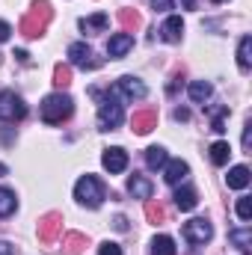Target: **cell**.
Here are the masks:
<instances>
[{
  "label": "cell",
  "mask_w": 252,
  "mask_h": 255,
  "mask_svg": "<svg viewBox=\"0 0 252 255\" xmlns=\"http://www.w3.org/2000/svg\"><path fill=\"white\" fill-rule=\"evenodd\" d=\"M51 18H54L51 3H48V0H36V3L30 6V12L21 18L18 30H21V36H27V39H39V36H45Z\"/></svg>",
  "instance_id": "cell-1"
},
{
  "label": "cell",
  "mask_w": 252,
  "mask_h": 255,
  "mask_svg": "<svg viewBox=\"0 0 252 255\" xmlns=\"http://www.w3.org/2000/svg\"><path fill=\"white\" fill-rule=\"evenodd\" d=\"M71 110H74V101L63 95V92H54V95H48L45 101H42V119L48 122V125H60L65 122L68 116H71Z\"/></svg>",
  "instance_id": "cell-2"
},
{
  "label": "cell",
  "mask_w": 252,
  "mask_h": 255,
  "mask_svg": "<svg viewBox=\"0 0 252 255\" xmlns=\"http://www.w3.org/2000/svg\"><path fill=\"white\" fill-rule=\"evenodd\" d=\"M74 199L86 208H98L104 202V184L95 178V175H83L77 184H74Z\"/></svg>",
  "instance_id": "cell-3"
},
{
  "label": "cell",
  "mask_w": 252,
  "mask_h": 255,
  "mask_svg": "<svg viewBox=\"0 0 252 255\" xmlns=\"http://www.w3.org/2000/svg\"><path fill=\"white\" fill-rule=\"evenodd\" d=\"M122 119H125L122 104L116 101V92H110V95L101 101V107H98V128H101V130H113V128L122 125Z\"/></svg>",
  "instance_id": "cell-4"
},
{
  "label": "cell",
  "mask_w": 252,
  "mask_h": 255,
  "mask_svg": "<svg viewBox=\"0 0 252 255\" xmlns=\"http://www.w3.org/2000/svg\"><path fill=\"white\" fill-rule=\"evenodd\" d=\"M27 116V104L15 92H0V122H18Z\"/></svg>",
  "instance_id": "cell-5"
},
{
  "label": "cell",
  "mask_w": 252,
  "mask_h": 255,
  "mask_svg": "<svg viewBox=\"0 0 252 255\" xmlns=\"http://www.w3.org/2000/svg\"><path fill=\"white\" fill-rule=\"evenodd\" d=\"M60 235H63V214H60V211L45 214V217L39 220V241H42L45 247H51Z\"/></svg>",
  "instance_id": "cell-6"
},
{
  "label": "cell",
  "mask_w": 252,
  "mask_h": 255,
  "mask_svg": "<svg viewBox=\"0 0 252 255\" xmlns=\"http://www.w3.org/2000/svg\"><path fill=\"white\" fill-rule=\"evenodd\" d=\"M184 238L190 244H208L214 238V226L208 220H190V223H184Z\"/></svg>",
  "instance_id": "cell-7"
},
{
  "label": "cell",
  "mask_w": 252,
  "mask_h": 255,
  "mask_svg": "<svg viewBox=\"0 0 252 255\" xmlns=\"http://www.w3.org/2000/svg\"><path fill=\"white\" fill-rule=\"evenodd\" d=\"M101 163H104V169L107 172H125L127 169V151L125 148H119V145H113V148H104V154H101Z\"/></svg>",
  "instance_id": "cell-8"
},
{
  "label": "cell",
  "mask_w": 252,
  "mask_h": 255,
  "mask_svg": "<svg viewBox=\"0 0 252 255\" xmlns=\"http://www.w3.org/2000/svg\"><path fill=\"white\" fill-rule=\"evenodd\" d=\"M113 92H122L125 98H145V83L139 80V77H130V74H125V77H119L116 80V89Z\"/></svg>",
  "instance_id": "cell-9"
},
{
  "label": "cell",
  "mask_w": 252,
  "mask_h": 255,
  "mask_svg": "<svg viewBox=\"0 0 252 255\" xmlns=\"http://www.w3.org/2000/svg\"><path fill=\"white\" fill-rule=\"evenodd\" d=\"M68 57H71V65H80L83 71L98 65L95 60H92V48H89L86 42H74V45L68 48Z\"/></svg>",
  "instance_id": "cell-10"
},
{
  "label": "cell",
  "mask_w": 252,
  "mask_h": 255,
  "mask_svg": "<svg viewBox=\"0 0 252 255\" xmlns=\"http://www.w3.org/2000/svg\"><path fill=\"white\" fill-rule=\"evenodd\" d=\"M130 128H133V133H151L157 128V113L154 110H136L130 116Z\"/></svg>",
  "instance_id": "cell-11"
},
{
  "label": "cell",
  "mask_w": 252,
  "mask_h": 255,
  "mask_svg": "<svg viewBox=\"0 0 252 255\" xmlns=\"http://www.w3.org/2000/svg\"><path fill=\"white\" fill-rule=\"evenodd\" d=\"M154 33H160V36H163V42L175 45V42H181V33H184V21H181L178 15H172V18H166V24H163L160 30H154Z\"/></svg>",
  "instance_id": "cell-12"
},
{
  "label": "cell",
  "mask_w": 252,
  "mask_h": 255,
  "mask_svg": "<svg viewBox=\"0 0 252 255\" xmlns=\"http://www.w3.org/2000/svg\"><path fill=\"white\" fill-rule=\"evenodd\" d=\"M130 48H133V36H130V33H116V36H113V39L107 42V54H110L113 60L125 57Z\"/></svg>",
  "instance_id": "cell-13"
},
{
  "label": "cell",
  "mask_w": 252,
  "mask_h": 255,
  "mask_svg": "<svg viewBox=\"0 0 252 255\" xmlns=\"http://www.w3.org/2000/svg\"><path fill=\"white\" fill-rule=\"evenodd\" d=\"M190 166L184 160H166L163 163V178H166V184H181L184 178H187Z\"/></svg>",
  "instance_id": "cell-14"
},
{
  "label": "cell",
  "mask_w": 252,
  "mask_h": 255,
  "mask_svg": "<svg viewBox=\"0 0 252 255\" xmlns=\"http://www.w3.org/2000/svg\"><path fill=\"white\" fill-rule=\"evenodd\" d=\"M250 166H235L229 175H226V181H229V187L232 190H244V187H250Z\"/></svg>",
  "instance_id": "cell-15"
},
{
  "label": "cell",
  "mask_w": 252,
  "mask_h": 255,
  "mask_svg": "<svg viewBox=\"0 0 252 255\" xmlns=\"http://www.w3.org/2000/svg\"><path fill=\"white\" fill-rule=\"evenodd\" d=\"M127 190L133 193L136 199H151L154 187H151V181H148V178H142V175H130V181H127Z\"/></svg>",
  "instance_id": "cell-16"
},
{
  "label": "cell",
  "mask_w": 252,
  "mask_h": 255,
  "mask_svg": "<svg viewBox=\"0 0 252 255\" xmlns=\"http://www.w3.org/2000/svg\"><path fill=\"white\" fill-rule=\"evenodd\" d=\"M187 92H190V101H196V104H205V101L211 98V92H214V89H211V83H208V80H193Z\"/></svg>",
  "instance_id": "cell-17"
},
{
  "label": "cell",
  "mask_w": 252,
  "mask_h": 255,
  "mask_svg": "<svg viewBox=\"0 0 252 255\" xmlns=\"http://www.w3.org/2000/svg\"><path fill=\"white\" fill-rule=\"evenodd\" d=\"M83 247H86V235H80V232H68L63 238V250L68 255H80Z\"/></svg>",
  "instance_id": "cell-18"
},
{
  "label": "cell",
  "mask_w": 252,
  "mask_h": 255,
  "mask_svg": "<svg viewBox=\"0 0 252 255\" xmlns=\"http://www.w3.org/2000/svg\"><path fill=\"white\" fill-rule=\"evenodd\" d=\"M238 65H241V71H250V65H252V36H244L241 45H238Z\"/></svg>",
  "instance_id": "cell-19"
},
{
  "label": "cell",
  "mask_w": 252,
  "mask_h": 255,
  "mask_svg": "<svg viewBox=\"0 0 252 255\" xmlns=\"http://www.w3.org/2000/svg\"><path fill=\"white\" fill-rule=\"evenodd\" d=\"M229 154H232V145H229L226 139H217V142L211 145V160H214L217 166H226V163H229Z\"/></svg>",
  "instance_id": "cell-20"
},
{
  "label": "cell",
  "mask_w": 252,
  "mask_h": 255,
  "mask_svg": "<svg viewBox=\"0 0 252 255\" xmlns=\"http://www.w3.org/2000/svg\"><path fill=\"white\" fill-rule=\"evenodd\" d=\"M145 163H148V169H163V163H166V148H163V145L145 148Z\"/></svg>",
  "instance_id": "cell-21"
},
{
  "label": "cell",
  "mask_w": 252,
  "mask_h": 255,
  "mask_svg": "<svg viewBox=\"0 0 252 255\" xmlns=\"http://www.w3.org/2000/svg\"><path fill=\"white\" fill-rule=\"evenodd\" d=\"M151 255H175V241L172 238H166V235H157L154 241H151Z\"/></svg>",
  "instance_id": "cell-22"
},
{
  "label": "cell",
  "mask_w": 252,
  "mask_h": 255,
  "mask_svg": "<svg viewBox=\"0 0 252 255\" xmlns=\"http://www.w3.org/2000/svg\"><path fill=\"white\" fill-rule=\"evenodd\" d=\"M196 193L190 190V187H178L175 190V205H178V211H193L196 208Z\"/></svg>",
  "instance_id": "cell-23"
},
{
  "label": "cell",
  "mask_w": 252,
  "mask_h": 255,
  "mask_svg": "<svg viewBox=\"0 0 252 255\" xmlns=\"http://www.w3.org/2000/svg\"><path fill=\"white\" fill-rule=\"evenodd\" d=\"M119 24L125 27V33H133V30L142 24V18H139L136 9H119Z\"/></svg>",
  "instance_id": "cell-24"
},
{
  "label": "cell",
  "mask_w": 252,
  "mask_h": 255,
  "mask_svg": "<svg viewBox=\"0 0 252 255\" xmlns=\"http://www.w3.org/2000/svg\"><path fill=\"white\" fill-rule=\"evenodd\" d=\"M15 208H18L15 193L6 190V187H0V217H12V214H15Z\"/></svg>",
  "instance_id": "cell-25"
},
{
  "label": "cell",
  "mask_w": 252,
  "mask_h": 255,
  "mask_svg": "<svg viewBox=\"0 0 252 255\" xmlns=\"http://www.w3.org/2000/svg\"><path fill=\"white\" fill-rule=\"evenodd\" d=\"M145 220L148 223H154V226H160L163 220H166V211L157 205V202H151V199H145Z\"/></svg>",
  "instance_id": "cell-26"
},
{
  "label": "cell",
  "mask_w": 252,
  "mask_h": 255,
  "mask_svg": "<svg viewBox=\"0 0 252 255\" xmlns=\"http://www.w3.org/2000/svg\"><path fill=\"white\" fill-rule=\"evenodd\" d=\"M68 83H71V65H54V86H57V89H65V86H68Z\"/></svg>",
  "instance_id": "cell-27"
},
{
  "label": "cell",
  "mask_w": 252,
  "mask_h": 255,
  "mask_svg": "<svg viewBox=\"0 0 252 255\" xmlns=\"http://www.w3.org/2000/svg\"><path fill=\"white\" fill-rule=\"evenodd\" d=\"M107 21H110L107 15H92V18H83V21H80V27H83V30H104V27H107Z\"/></svg>",
  "instance_id": "cell-28"
},
{
  "label": "cell",
  "mask_w": 252,
  "mask_h": 255,
  "mask_svg": "<svg viewBox=\"0 0 252 255\" xmlns=\"http://www.w3.org/2000/svg\"><path fill=\"white\" fill-rule=\"evenodd\" d=\"M226 113H229V107H217V110H214L211 130H217V133H223V130H226V122H223V119H226Z\"/></svg>",
  "instance_id": "cell-29"
},
{
  "label": "cell",
  "mask_w": 252,
  "mask_h": 255,
  "mask_svg": "<svg viewBox=\"0 0 252 255\" xmlns=\"http://www.w3.org/2000/svg\"><path fill=\"white\" fill-rule=\"evenodd\" d=\"M238 217H241L244 223L252 217V199L250 196H241V199H238Z\"/></svg>",
  "instance_id": "cell-30"
},
{
  "label": "cell",
  "mask_w": 252,
  "mask_h": 255,
  "mask_svg": "<svg viewBox=\"0 0 252 255\" xmlns=\"http://www.w3.org/2000/svg\"><path fill=\"white\" fill-rule=\"evenodd\" d=\"M229 238H232V241H235L241 250H250V244H252V235H250V232H241V229H235Z\"/></svg>",
  "instance_id": "cell-31"
},
{
  "label": "cell",
  "mask_w": 252,
  "mask_h": 255,
  "mask_svg": "<svg viewBox=\"0 0 252 255\" xmlns=\"http://www.w3.org/2000/svg\"><path fill=\"white\" fill-rule=\"evenodd\" d=\"M98 255H122V247H119V244H113V241H107V244H101V247H98Z\"/></svg>",
  "instance_id": "cell-32"
},
{
  "label": "cell",
  "mask_w": 252,
  "mask_h": 255,
  "mask_svg": "<svg viewBox=\"0 0 252 255\" xmlns=\"http://www.w3.org/2000/svg\"><path fill=\"white\" fill-rule=\"evenodd\" d=\"M151 9L154 12H166V9H172V0H151Z\"/></svg>",
  "instance_id": "cell-33"
},
{
  "label": "cell",
  "mask_w": 252,
  "mask_h": 255,
  "mask_svg": "<svg viewBox=\"0 0 252 255\" xmlns=\"http://www.w3.org/2000/svg\"><path fill=\"white\" fill-rule=\"evenodd\" d=\"M9 36H12V27H9L6 21H0V42H6Z\"/></svg>",
  "instance_id": "cell-34"
},
{
  "label": "cell",
  "mask_w": 252,
  "mask_h": 255,
  "mask_svg": "<svg viewBox=\"0 0 252 255\" xmlns=\"http://www.w3.org/2000/svg\"><path fill=\"white\" fill-rule=\"evenodd\" d=\"M0 255H15V247L9 241H0Z\"/></svg>",
  "instance_id": "cell-35"
},
{
  "label": "cell",
  "mask_w": 252,
  "mask_h": 255,
  "mask_svg": "<svg viewBox=\"0 0 252 255\" xmlns=\"http://www.w3.org/2000/svg\"><path fill=\"white\" fill-rule=\"evenodd\" d=\"M113 223H116V229H119V232H125V229H127V220H125V217H116Z\"/></svg>",
  "instance_id": "cell-36"
},
{
  "label": "cell",
  "mask_w": 252,
  "mask_h": 255,
  "mask_svg": "<svg viewBox=\"0 0 252 255\" xmlns=\"http://www.w3.org/2000/svg\"><path fill=\"white\" fill-rule=\"evenodd\" d=\"M175 119H181V122H187V119H190V113H187V110H175Z\"/></svg>",
  "instance_id": "cell-37"
},
{
  "label": "cell",
  "mask_w": 252,
  "mask_h": 255,
  "mask_svg": "<svg viewBox=\"0 0 252 255\" xmlns=\"http://www.w3.org/2000/svg\"><path fill=\"white\" fill-rule=\"evenodd\" d=\"M181 3H184L187 9H193V6H196V0H181Z\"/></svg>",
  "instance_id": "cell-38"
},
{
  "label": "cell",
  "mask_w": 252,
  "mask_h": 255,
  "mask_svg": "<svg viewBox=\"0 0 252 255\" xmlns=\"http://www.w3.org/2000/svg\"><path fill=\"white\" fill-rule=\"evenodd\" d=\"M3 172H6V166H0V175H3Z\"/></svg>",
  "instance_id": "cell-39"
},
{
  "label": "cell",
  "mask_w": 252,
  "mask_h": 255,
  "mask_svg": "<svg viewBox=\"0 0 252 255\" xmlns=\"http://www.w3.org/2000/svg\"><path fill=\"white\" fill-rule=\"evenodd\" d=\"M214 3H223V0H214Z\"/></svg>",
  "instance_id": "cell-40"
}]
</instances>
